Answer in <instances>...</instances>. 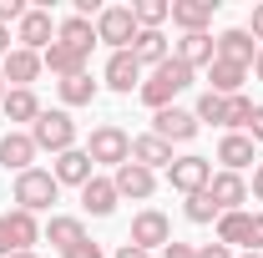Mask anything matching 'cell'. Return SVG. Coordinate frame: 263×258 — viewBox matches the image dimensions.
I'll list each match as a JSON object with an SVG mask.
<instances>
[{
	"label": "cell",
	"instance_id": "cell-11",
	"mask_svg": "<svg viewBox=\"0 0 263 258\" xmlns=\"http://www.w3.org/2000/svg\"><path fill=\"white\" fill-rule=\"evenodd\" d=\"M31 162H35V142H31V132H5L0 137V167L5 172H31Z\"/></svg>",
	"mask_w": 263,
	"mask_h": 258
},
{
	"label": "cell",
	"instance_id": "cell-30",
	"mask_svg": "<svg viewBox=\"0 0 263 258\" xmlns=\"http://www.w3.org/2000/svg\"><path fill=\"white\" fill-rule=\"evenodd\" d=\"M132 15L142 31H162V21H172V0H137Z\"/></svg>",
	"mask_w": 263,
	"mask_h": 258
},
{
	"label": "cell",
	"instance_id": "cell-23",
	"mask_svg": "<svg viewBox=\"0 0 263 258\" xmlns=\"http://www.w3.org/2000/svg\"><path fill=\"white\" fill-rule=\"evenodd\" d=\"M46 243H51V248H61V253H71L76 243H86V223H81V218L56 213V218L46 223Z\"/></svg>",
	"mask_w": 263,
	"mask_h": 258
},
{
	"label": "cell",
	"instance_id": "cell-17",
	"mask_svg": "<svg viewBox=\"0 0 263 258\" xmlns=\"http://www.w3.org/2000/svg\"><path fill=\"white\" fill-rule=\"evenodd\" d=\"M208 197H213L223 213H238V202H248V182H243L238 172H213V182H208Z\"/></svg>",
	"mask_w": 263,
	"mask_h": 258
},
{
	"label": "cell",
	"instance_id": "cell-36",
	"mask_svg": "<svg viewBox=\"0 0 263 258\" xmlns=\"http://www.w3.org/2000/svg\"><path fill=\"white\" fill-rule=\"evenodd\" d=\"M263 248V213H253V223H248V253H258Z\"/></svg>",
	"mask_w": 263,
	"mask_h": 258
},
{
	"label": "cell",
	"instance_id": "cell-3",
	"mask_svg": "<svg viewBox=\"0 0 263 258\" xmlns=\"http://www.w3.org/2000/svg\"><path fill=\"white\" fill-rule=\"evenodd\" d=\"M56 197H61V182H56L46 167H31V172L15 177V202H21L26 213H46Z\"/></svg>",
	"mask_w": 263,
	"mask_h": 258
},
{
	"label": "cell",
	"instance_id": "cell-9",
	"mask_svg": "<svg viewBox=\"0 0 263 258\" xmlns=\"http://www.w3.org/2000/svg\"><path fill=\"white\" fill-rule=\"evenodd\" d=\"M152 132L162 142H193L197 137V112H182V106H162L152 117Z\"/></svg>",
	"mask_w": 263,
	"mask_h": 258
},
{
	"label": "cell",
	"instance_id": "cell-42",
	"mask_svg": "<svg viewBox=\"0 0 263 258\" xmlns=\"http://www.w3.org/2000/svg\"><path fill=\"white\" fill-rule=\"evenodd\" d=\"M253 197H258V202H263V162H258V167H253Z\"/></svg>",
	"mask_w": 263,
	"mask_h": 258
},
{
	"label": "cell",
	"instance_id": "cell-24",
	"mask_svg": "<svg viewBox=\"0 0 263 258\" xmlns=\"http://www.w3.org/2000/svg\"><path fill=\"white\" fill-rule=\"evenodd\" d=\"M5 228H10V243H15V253H31L35 243H41V223H35V213H26V208L5 213Z\"/></svg>",
	"mask_w": 263,
	"mask_h": 258
},
{
	"label": "cell",
	"instance_id": "cell-27",
	"mask_svg": "<svg viewBox=\"0 0 263 258\" xmlns=\"http://www.w3.org/2000/svg\"><path fill=\"white\" fill-rule=\"evenodd\" d=\"M132 56H137V66H162L167 56H172V51H167V35L162 31H137Z\"/></svg>",
	"mask_w": 263,
	"mask_h": 258
},
{
	"label": "cell",
	"instance_id": "cell-20",
	"mask_svg": "<svg viewBox=\"0 0 263 258\" xmlns=\"http://www.w3.org/2000/svg\"><path fill=\"white\" fill-rule=\"evenodd\" d=\"M218 162H223V172H243V167L258 162V152H253V142H248L243 132H228V137L218 142Z\"/></svg>",
	"mask_w": 263,
	"mask_h": 258
},
{
	"label": "cell",
	"instance_id": "cell-1",
	"mask_svg": "<svg viewBox=\"0 0 263 258\" xmlns=\"http://www.w3.org/2000/svg\"><path fill=\"white\" fill-rule=\"evenodd\" d=\"M193 76H197L193 66H182L177 56H167V61L152 66V76L137 86V97L147 101L152 112H162V106H172V97H177V91H187V86H193Z\"/></svg>",
	"mask_w": 263,
	"mask_h": 258
},
{
	"label": "cell",
	"instance_id": "cell-39",
	"mask_svg": "<svg viewBox=\"0 0 263 258\" xmlns=\"http://www.w3.org/2000/svg\"><path fill=\"white\" fill-rule=\"evenodd\" d=\"M197 258H233V248H228V243H202Z\"/></svg>",
	"mask_w": 263,
	"mask_h": 258
},
{
	"label": "cell",
	"instance_id": "cell-10",
	"mask_svg": "<svg viewBox=\"0 0 263 258\" xmlns=\"http://www.w3.org/2000/svg\"><path fill=\"white\" fill-rule=\"evenodd\" d=\"M91 167H97V162L86 157V147H71V152H61V157H56V167H51V177H56L61 188H86V182L97 177Z\"/></svg>",
	"mask_w": 263,
	"mask_h": 258
},
{
	"label": "cell",
	"instance_id": "cell-5",
	"mask_svg": "<svg viewBox=\"0 0 263 258\" xmlns=\"http://www.w3.org/2000/svg\"><path fill=\"white\" fill-rule=\"evenodd\" d=\"M86 157L101 162V167H122V162H132V137L122 127H97L91 132V142H86Z\"/></svg>",
	"mask_w": 263,
	"mask_h": 258
},
{
	"label": "cell",
	"instance_id": "cell-34",
	"mask_svg": "<svg viewBox=\"0 0 263 258\" xmlns=\"http://www.w3.org/2000/svg\"><path fill=\"white\" fill-rule=\"evenodd\" d=\"M248 117H253V101L243 97V91L228 97V122H223V127H228V132H243V127H248Z\"/></svg>",
	"mask_w": 263,
	"mask_h": 258
},
{
	"label": "cell",
	"instance_id": "cell-14",
	"mask_svg": "<svg viewBox=\"0 0 263 258\" xmlns=\"http://www.w3.org/2000/svg\"><path fill=\"white\" fill-rule=\"evenodd\" d=\"M132 162L157 172V167H172L177 157H172V142H162L157 132H147V137H132Z\"/></svg>",
	"mask_w": 263,
	"mask_h": 258
},
{
	"label": "cell",
	"instance_id": "cell-46",
	"mask_svg": "<svg viewBox=\"0 0 263 258\" xmlns=\"http://www.w3.org/2000/svg\"><path fill=\"white\" fill-rule=\"evenodd\" d=\"M0 101H5V71H0Z\"/></svg>",
	"mask_w": 263,
	"mask_h": 258
},
{
	"label": "cell",
	"instance_id": "cell-35",
	"mask_svg": "<svg viewBox=\"0 0 263 258\" xmlns=\"http://www.w3.org/2000/svg\"><path fill=\"white\" fill-rule=\"evenodd\" d=\"M26 10H31L26 0H0V26H10V21L21 26V15H26Z\"/></svg>",
	"mask_w": 263,
	"mask_h": 258
},
{
	"label": "cell",
	"instance_id": "cell-31",
	"mask_svg": "<svg viewBox=\"0 0 263 258\" xmlns=\"http://www.w3.org/2000/svg\"><path fill=\"white\" fill-rule=\"evenodd\" d=\"M61 101L66 106H91V101H97V81H91L86 71H81V76H66L61 81Z\"/></svg>",
	"mask_w": 263,
	"mask_h": 258
},
{
	"label": "cell",
	"instance_id": "cell-45",
	"mask_svg": "<svg viewBox=\"0 0 263 258\" xmlns=\"http://www.w3.org/2000/svg\"><path fill=\"white\" fill-rule=\"evenodd\" d=\"M253 76L263 81V46H258V56H253Z\"/></svg>",
	"mask_w": 263,
	"mask_h": 258
},
{
	"label": "cell",
	"instance_id": "cell-18",
	"mask_svg": "<svg viewBox=\"0 0 263 258\" xmlns=\"http://www.w3.org/2000/svg\"><path fill=\"white\" fill-rule=\"evenodd\" d=\"M106 86L122 91V97H127L132 86H142V66H137L132 51H111V61H106Z\"/></svg>",
	"mask_w": 263,
	"mask_h": 258
},
{
	"label": "cell",
	"instance_id": "cell-29",
	"mask_svg": "<svg viewBox=\"0 0 263 258\" xmlns=\"http://www.w3.org/2000/svg\"><path fill=\"white\" fill-rule=\"evenodd\" d=\"M248 223H253V213H243V208H238V213H223V218H218V243H243V248H248Z\"/></svg>",
	"mask_w": 263,
	"mask_h": 258
},
{
	"label": "cell",
	"instance_id": "cell-47",
	"mask_svg": "<svg viewBox=\"0 0 263 258\" xmlns=\"http://www.w3.org/2000/svg\"><path fill=\"white\" fill-rule=\"evenodd\" d=\"M10 258H35V253H10Z\"/></svg>",
	"mask_w": 263,
	"mask_h": 258
},
{
	"label": "cell",
	"instance_id": "cell-41",
	"mask_svg": "<svg viewBox=\"0 0 263 258\" xmlns=\"http://www.w3.org/2000/svg\"><path fill=\"white\" fill-rule=\"evenodd\" d=\"M248 35H253V41H263V5H253V21H248Z\"/></svg>",
	"mask_w": 263,
	"mask_h": 258
},
{
	"label": "cell",
	"instance_id": "cell-13",
	"mask_svg": "<svg viewBox=\"0 0 263 258\" xmlns=\"http://www.w3.org/2000/svg\"><path fill=\"white\" fill-rule=\"evenodd\" d=\"M213 46H218V61H233V66H243V71H253V56H258V46H253V35L243 31V26L223 31Z\"/></svg>",
	"mask_w": 263,
	"mask_h": 258
},
{
	"label": "cell",
	"instance_id": "cell-12",
	"mask_svg": "<svg viewBox=\"0 0 263 258\" xmlns=\"http://www.w3.org/2000/svg\"><path fill=\"white\" fill-rule=\"evenodd\" d=\"M0 71H5L10 91H31V81L41 76V71H46V66H41V56H35V51H21V46H15V51L0 61Z\"/></svg>",
	"mask_w": 263,
	"mask_h": 258
},
{
	"label": "cell",
	"instance_id": "cell-43",
	"mask_svg": "<svg viewBox=\"0 0 263 258\" xmlns=\"http://www.w3.org/2000/svg\"><path fill=\"white\" fill-rule=\"evenodd\" d=\"M10 56V26H0V61Z\"/></svg>",
	"mask_w": 263,
	"mask_h": 258
},
{
	"label": "cell",
	"instance_id": "cell-6",
	"mask_svg": "<svg viewBox=\"0 0 263 258\" xmlns=\"http://www.w3.org/2000/svg\"><path fill=\"white\" fill-rule=\"evenodd\" d=\"M132 248H142V253H152V248H167L172 243V223H167V213L157 208H142L137 218H132Z\"/></svg>",
	"mask_w": 263,
	"mask_h": 258
},
{
	"label": "cell",
	"instance_id": "cell-8",
	"mask_svg": "<svg viewBox=\"0 0 263 258\" xmlns=\"http://www.w3.org/2000/svg\"><path fill=\"white\" fill-rule=\"evenodd\" d=\"M15 41H21V51H46L51 41H56V21H51V10H26L21 15V26H15Z\"/></svg>",
	"mask_w": 263,
	"mask_h": 258
},
{
	"label": "cell",
	"instance_id": "cell-22",
	"mask_svg": "<svg viewBox=\"0 0 263 258\" xmlns=\"http://www.w3.org/2000/svg\"><path fill=\"white\" fill-rule=\"evenodd\" d=\"M172 56L197 71V66H213V61H218V46H213V35H208V31H197V35H182Z\"/></svg>",
	"mask_w": 263,
	"mask_h": 258
},
{
	"label": "cell",
	"instance_id": "cell-4",
	"mask_svg": "<svg viewBox=\"0 0 263 258\" xmlns=\"http://www.w3.org/2000/svg\"><path fill=\"white\" fill-rule=\"evenodd\" d=\"M137 15H132V5H106L97 10V41H106L111 51H132V41H137Z\"/></svg>",
	"mask_w": 263,
	"mask_h": 258
},
{
	"label": "cell",
	"instance_id": "cell-44",
	"mask_svg": "<svg viewBox=\"0 0 263 258\" xmlns=\"http://www.w3.org/2000/svg\"><path fill=\"white\" fill-rule=\"evenodd\" d=\"M117 258H152V253H142V248H132V243H127V248H117Z\"/></svg>",
	"mask_w": 263,
	"mask_h": 258
},
{
	"label": "cell",
	"instance_id": "cell-19",
	"mask_svg": "<svg viewBox=\"0 0 263 258\" xmlns=\"http://www.w3.org/2000/svg\"><path fill=\"white\" fill-rule=\"evenodd\" d=\"M81 208H86L91 218H111V213H117V182H111V177H91V182L81 188Z\"/></svg>",
	"mask_w": 263,
	"mask_h": 258
},
{
	"label": "cell",
	"instance_id": "cell-37",
	"mask_svg": "<svg viewBox=\"0 0 263 258\" xmlns=\"http://www.w3.org/2000/svg\"><path fill=\"white\" fill-rule=\"evenodd\" d=\"M243 137H248V142H263V106H253V117H248Z\"/></svg>",
	"mask_w": 263,
	"mask_h": 258
},
{
	"label": "cell",
	"instance_id": "cell-25",
	"mask_svg": "<svg viewBox=\"0 0 263 258\" xmlns=\"http://www.w3.org/2000/svg\"><path fill=\"white\" fill-rule=\"evenodd\" d=\"M208 81H213V86H208L213 97H238L243 81H248V71L233 66V61H213V66H208Z\"/></svg>",
	"mask_w": 263,
	"mask_h": 258
},
{
	"label": "cell",
	"instance_id": "cell-15",
	"mask_svg": "<svg viewBox=\"0 0 263 258\" xmlns=\"http://www.w3.org/2000/svg\"><path fill=\"white\" fill-rule=\"evenodd\" d=\"M111 182H117V197H137V202L157 193V172H147V167H137V162H122Z\"/></svg>",
	"mask_w": 263,
	"mask_h": 258
},
{
	"label": "cell",
	"instance_id": "cell-48",
	"mask_svg": "<svg viewBox=\"0 0 263 258\" xmlns=\"http://www.w3.org/2000/svg\"><path fill=\"white\" fill-rule=\"evenodd\" d=\"M243 258H258V253H243Z\"/></svg>",
	"mask_w": 263,
	"mask_h": 258
},
{
	"label": "cell",
	"instance_id": "cell-32",
	"mask_svg": "<svg viewBox=\"0 0 263 258\" xmlns=\"http://www.w3.org/2000/svg\"><path fill=\"white\" fill-rule=\"evenodd\" d=\"M202 122L223 127V122H228V97H213V91H202V97H197V127H202Z\"/></svg>",
	"mask_w": 263,
	"mask_h": 258
},
{
	"label": "cell",
	"instance_id": "cell-21",
	"mask_svg": "<svg viewBox=\"0 0 263 258\" xmlns=\"http://www.w3.org/2000/svg\"><path fill=\"white\" fill-rule=\"evenodd\" d=\"M56 41H61L66 51H76V56H91V46H97V26L81 21V15H71V21L56 26Z\"/></svg>",
	"mask_w": 263,
	"mask_h": 258
},
{
	"label": "cell",
	"instance_id": "cell-28",
	"mask_svg": "<svg viewBox=\"0 0 263 258\" xmlns=\"http://www.w3.org/2000/svg\"><path fill=\"white\" fill-rule=\"evenodd\" d=\"M0 112H5V122H31V127H35V117H41V101H35V91H5Z\"/></svg>",
	"mask_w": 263,
	"mask_h": 258
},
{
	"label": "cell",
	"instance_id": "cell-7",
	"mask_svg": "<svg viewBox=\"0 0 263 258\" xmlns=\"http://www.w3.org/2000/svg\"><path fill=\"white\" fill-rule=\"evenodd\" d=\"M167 182H172L177 193L193 197V193H202V188L213 182V162L208 157H177L172 167H167Z\"/></svg>",
	"mask_w": 263,
	"mask_h": 258
},
{
	"label": "cell",
	"instance_id": "cell-16",
	"mask_svg": "<svg viewBox=\"0 0 263 258\" xmlns=\"http://www.w3.org/2000/svg\"><path fill=\"white\" fill-rule=\"evenodd\" d=\"M213 10H218V0H172V26H182V35H197L208 31Z\"/></svg>",
	"mask_w": 263,
	"mask_h": 258
},
{
	"label": "cell",
	"instance_id": "cell-2",
	"mask_svg": "<svg viewBox=\"0 0 263 258\" xmlns=\"http://www.w3.org/2000/svg\"><path fill=\"white\" fill-rule=\"evenodd\" d=\"M31 142H35V152H71L76 147V122H71V112H41L35 117V127H31Z\"/></svg>",
	"mask_w": 263,
	"mask_h": 258
},
{
	"label": "cell",
	"instance_id": "cell-40",
	"mask_svg": "<svg viewBox=\"0 0 263 258\" xmlns=\"http://www.w3.org/2000/svg\"><path fill=\"white\" fill-rule=\"evenodd\" d=\"M61 258H101V248L86 238V243H76V248H71V253H61Z\"/></svg>",
	"mask_w": 263,
	"mask_h": 258
},
{
	"label": "cell",
	"instance_id": "cell-26",
	"mask_svg": "<svg viewBox=\"0 0 263 258\" xmlns=\"http://www.w3.org/2000/svg\"><path fill=\"white\" fill-rule=\"evenodd\" d=\"M41 66H46V71H56V76H81V71H86V56H76V51H66L61 41H51V46H46V51H41Z\"/></svg>",
	"mask_w": 263,
	"mask_h": 258
},
{
	"label": "cell",
	"instance_id": "cell-38",
	"mask_svg": "<svg viewBox=\"0 0 263 258\" xmlns=\"http://www.w3.org/2000/svg\"><path fill=\"white\" fill-rule=\"evenodd\" d=\"M162 258H197V248H193V243H177V238H172V243L162 248Z\"/></svg>",
	"mask_w": 263,
	"mask_h": 258
},
{
	"label": "cell",
	"instance_id": "cell-33",
	"mask_svg": "<svg viewBox=\"0 0 263 258\" xmlns=\"http://www.w3.org/2000/svg\"><path fill=\"white\" fill-rule=\"evenodd\" d=\"M187 218H193V223H213V218H223V208H218V202L208 197V188H202V193L187 197Z\"/></svg>",
	"mask_w": 263,
	"mask_h": 258
}]
</instances>
